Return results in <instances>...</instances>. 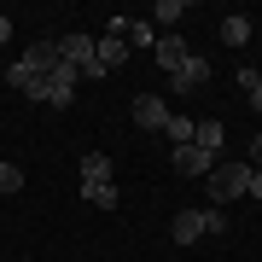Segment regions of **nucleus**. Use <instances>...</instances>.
<instances>
[{"instance_id":"obj_1","label":"nucleus","mask_w":262,"mask_h":262,"mask_svg":"<svg viewBox=\"0 0 262 262\" xmlns=\"http://www.w3.org/2000/svg\"><path fill=\"white\" fill-rule=\"evenodd\" d=\"M204 192H210V204H215V210H222V204H239V198H251V158L215 163L210 175H204Z\"/></svg>"},{"instance_id":"obj_2","label":"nucleus","mask_w":262,"mask_h":262,"mask_svg":"<svg viewBox=\"0 0 262 262\" xmlns=\"http://www.w3.org/2000/svg\"><path fill=\"white\" fill-rule=\"evenodd\" d=\"M215 233H227V210H215V204L181 210L175 222H169V239H175V245H192V239H215Z\"/></svg>"},{"instance_id":"obj_3","label":"nucleus","mask_w":262,"mask_h":262,"mask_svg":"<svg viewBox=\"0 0 262 262\" xmlns=\"http://www.w3.org/2000/svg\"><path fill=\"white\" fill-rule=\"evenodd\" d=\"M76 82H82V76H76L64 58H58V70L47 76V82H35V88H29V99H35V105H47V111H64V105L76 99Z\"/></svg>"},{"instance_id":"obj_4","label":"nucleus","mask_w":262,"mask_h":262,"mask_svg":"<svg viewBox=\"0 0 262 262\" xmlns=\"http://www.w3.org/2000/svg\"><path fill=\"white\" fill-rule=\"evenodd\" d=\"M58 58H64V64L76 70V76H94V82H99V41L94 35H64V41H58Z\"/></svg>"},{"instance_id":"obj_5","label":"nucleus","mask_w":262,"mask_h":262,"mask_svg":"<svg viewBox=\"0 0 262 262\" xmlns=\"http://www.w3.org/2000/svg\"><path fill=\"white\" fill-rule=\"evenodd\" d=\"M18 64H24L29 76H35V82H47V76L58 70V41H35V47H29V53L18 58Z\"/></svg>"},{"instance_id":"obj_6","label":"nucleus","mask_w":262,"mask_h":262,"mask_svg":"<svg viewBox=\"0 0 262 262\" xmlns=\"http://www.w3.org/2000/svg\"><path fill=\"white\" fill-rule=\"evenodd\" d=\"M169 163H175V175H192V181H204L210 169H215V158H210L204 146H175V158H169Z\"/></svg>"},{"instance_id":"obj_7","label":"nucleus","mask_w":262,"mask_h":262,"mask_svg":"<svg viewBox=\"0 0 262 262\" xmlns=\"http://www.w3.org/2000/svg\"><path fill=\"white\" fill-rule=\"evenodd\" d=\"M204 82H210V64H204L198 53H187L181 70H169V88H175V94H192V88H204Z\"/></svg>"},{"instance_id":"obj_8","label":"nucleus","mask_w":262,"mask_h":262,"mask_svg":"<svg viewBox=\"0 0 262 262\" xmlns=\"http://www.w3.org/2000/svg\"><path fill=\"white\" fill-rule=\"evenodd\" d=\"M134 122L151 134V128H163L169 122V105H163V94H134Z\"/></svg>"},{"instance_id":"obj_9","label":"nucleus","mask_w":262,"mask_h":262,"mask_svg":"<svg viewBox=\"0 0 262 262\" xmlns=\"http://www.w3.org/2000/svg\"><path fill=\"white\" fill-rule=\"evenodd\" d=\"M151 58H158L163 70H181V64H187V41H181V35H158V47H151Z\"/></svg>"},{"instance_id":"obj_10","label":"nucleus","mask_w":262,"mask_h":262,"mask_svg":"<svg viewBox=\"0 0 262 262\" xmlns=\"http://www.w3.org/2000/svg\"><path fill=\"white\" fill-rule=\"evenodd\" d=\"M128 58H134V53H128V41H117V35H99V70H105V76H111L117 64H128Z\"/></svg>"},{"instance_id":"obj_11","label":"nucleus","mask_w":262,"mask_h":262,"mask_svg":"<svg viewBox=\"0 0 262 262\" xmlns=\"http://www.w3.org/2000/svg\"><path fill=\"white\" fill-rule=\"evenodd\" d=\"M82 198H88V204H94V210H117V204H122L117 181H94V187H82Z\"/></svg>"},{"instance_id":"obj_12","label":"nucleus","mask_w":262,"mask_h":262,"mask_svg":"<svg viewBox=\"0 0 262 262\" xmlns=\"http://www.w3.org/2000/svg\"><path fill=\"white\" fill-rule=\"evenodd\" d=\"M192 146H204L210 158H222V122H215V117H204V122L192 128Z\"/></svg>"},{"instance_id":"obj_13","label":"nucleus","mask_w":262,"mask_h":262,"mask_svg":"<svg viewBox=\"0 0 262 262\" xmlns=\"http://www.w3.org/2000/svg\"><path fill=\"white\" fill-rule=\"evenodd\" d=\"M192 128H198V122H192L187 111H169V122H163V134H169L175 146H192Z\"/></svg>"},{"instance_id":"obj_14","label":"nucleus","mask_w":262,"mask_h":262,"mask_svg":"<svg viewBox=\"0 0 262 262\" xmlns=\"http://www.w3.org/2000/svg\"><path fill=\"white\" fill-rule=\"evenodd\" d=\"M94 181H111V158L105 151H88L82 158V187H94Z\"/></svg>"},{"instance_id":"obj_15","label":"nucleus","mask_w":262,"mask_h":262,"mask_svg":"<svg viewBox=\"0 0 262 262\" xmlns=\"http://www.w3.org/2000/svg\"><path fill=\"white\" fill-rule=\"evenodd\" d=\"M222 41H227V47H245V41H251V18H245V12L222 18Z\"/></svg>"},{"instance_id":"obj_16","label":"nucleus","mask_w":262,"mask_h":262,"mask_svg":"<svg viewBox=\"0 0 262 262\" xmlns=\"http://www.w3.org/2000/svg\"><path fill=\"white\" fill-rule=\"evenodd\" d=\"M151 47H158L151 24H140V18H134V24H128V53H151Z\"/></svg>"},{"instance_id":"obj_17","label":"nucleus","mask_w":262,"mask_h":262,"mask_svg":"<svg viewBox=\"0 0 262 262\" xmlns=\"http://www.w3.org/2000/svg\"><path fill=\"white\" fill-rule=\"evenodd\" d=\"M6 192H24V169L18 163H0V198Z\"/></svg>"},{"instance_id":"obj_18","label":"nucleus","mask_w":262,"mask_h":262,"mask_svg":"<svg viewBox=\"0 0 262 262\" xmlns=\"http://www.w3.org/2000/svg\"><path fill=\"white\" fill-rule=\"evenodd\" d=\"M181 12H187L181 0H158V6H151V18H158V24H181Z\"/></svg>"},{"instance_id":"obj_19","label":"nucleus","mask_w":262,"mask_h":262,"mask_svg":"<svg viewBox=\"0 0 262 262\" xmlns=\"http://www.w3.org/2000/svg\"><path fill=\"white\" fill-rule=\"evenodd\" d=\"M251 198L262 204V169H251Z\"/></svg>"},{"instance_id":"obj_20","label":"nucleus","mask_w":262,"mask_h":262,"mask_svg":"<svg viewBox=\"0 0 262 262\" xmlns=\"http://www.w3.org/2000/svg\"><path fill=\"white\" fill-rule=\"evenodd\" d=\"M251 169H262V134L251 140Z\"/></svg>"},{"instance_id":"obj_21","label":"nucleus","mask_w":262,"mask_h":262,"mask_svg":"<svg viewBox=\"0 0 262 262\" xmlns=\"http://www.w3.org/2000/svg\"><path fill=\"white\" fill-rule=\"evenodd\" d=\"M6 41H12V18H0V47H6Z\"/></svg>"},{"instance_id":"obj_22","label":"nucleus","mask_w":262,"mask_h":262,"mask_svg":"<svg viewBox=\"0 0 262 262\" xmlns=\"http://www.w3.org/2000/svg\"><path fill=\"white\" fill-rule=\"evenodd\" d=\"M251 105H256V111H262V82H256V88H251Z\"/></svg>"},{"instance_id":"obj_23","label":"nucleus","mask_w":262,"mask_h":262,"mask_svg":"<svg viewBox=\"0 0 262 262\" xmlns=\"http://www.w3.org/2000/svg\"><path fill=\"white\" fill-rule=\"evenodd\" d=\"M24 262H29V256H24Z\"/></svg>"}]
</instances>
